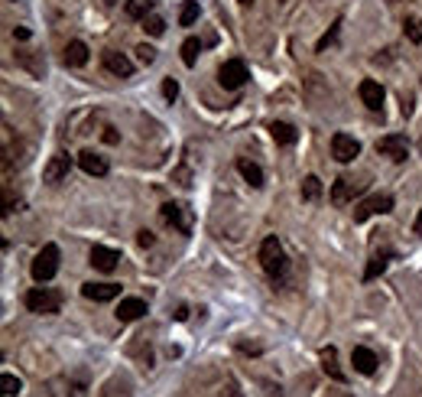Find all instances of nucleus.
<instances>
[{
  "label": "nucleus",
  "mask_w": 422,
  "mask_h": 397,
  "mask_svg": "<svg viewBox=\"0 0 422 397\" xmlns=\"http://www.w3.org/2000/svg\"><path fill=\"white\" fill-rule=\"evenodd\" d=\"M260 264H264V270L270 274V277H283L286 274V251L273 235L260 245Z\"/></svg>",
  "instance_id": "1"
},
{
  "label": "nucleus",
  "mask_w": 422,
  "mask_h": 397,
  "mask_svg": "<svg viewBox=\"0 0 422 397\" xmlns=\"http://www.w3.org/2000/svg\"><path fill=\"white\" fill-rule=\"evenodd\" d=\"M23 303H26V310H30V312L49 316V312H59L62 297H59L55 290H49V287H36V290H30L26 297H23Z\"/></svg>",
  "instance_id": "2"
},
{
  "label": "nucleus",
  "mask_w": 422,
  "mask_h": 397,
  "mask_svg": "<svg viewBox=\"0 0 422 397\" xmlns=\"http://www.w3.org/2000/svg\"><path fill=\"white\" fill-rule=\"evenodd\" d=\"M55 270H59V247L46 245L39 254H36V261H33V277L39 280V283H46V280L55 277Z\"/></svg>",
  "instance_id": "3"
},
{
  "label": "nucleus",
  "mask_w": 422,
  "mask_h": 397,
  "mask_svg": "<svg viewBox=\"0 0 422 397\" xmlns=\"http://www.w3.org/2000/svg\"><path fill=\"white\" fill-rule=\"evenodd\" d=\"M247 65L241 62V59H228V62L221 65V72H218V82H221L228 91H237V88L247 82Z\"/></svg>",
  "instance_id": "4"
},
{
  "label": "nucleus",
  "mask_w": 422,
  "mask_h": 397,
  "mask_svg": "<svg viewBox=\"0 0 422 397\" xmlns=\"http://www.w3.org/2000/svg\"><path fill=\"white\" fill-rule=\"evenodd\" d=\"M393 212V195H370L354 209V222H367L370 215H387Z\"/></svg>",
  "instance_id": "5"
},
{
  "label": "nucleus",
  "mask_w": 422,
  "mask_h": 397,
  "mask_svg": "<svg viewBox=\"0 0 422 397\" xmlns=\"http://www.w3.org/2000/svg\"><path fill=\"white\" fill-rule=\"evenodd\" d=\"M377 153H383V157L403 163L406 160V153H410V140L403 137V134H387V137L377 140Z\"/></svg>",
  "instance_id": "6"
},
{
  "label": "nucleus",
  "mask_w": 422,
  "mask_h": 397,
  "mask_svg": "<svg viewBox=\"0 0 422 397\" xmlns=\"http://www.w3.org/2000/svg\"><path fill=\"white\" fill-rule=\"evenodd\" d=\"M358 153H360V143L351 137V134H335V137H331V157H335L338 163H351Z\"/></svg>",
  "instance_id": "7"
},
{
  "label": "nucleus",
  "mask_w": 422,
  "mask_h": 397,
  "mask_svg": "<svg viewBox=\"0 0 422 397\" xmlns=\"http://www.w3.org/2000/svg\"><path fill=\"white\" fill-rule=\"evenodd\" d=\"M159 218H163L169 228H176V231H182V235H189L192 222H189V215H185V209H182V205L166 202L163 209H159Z\"/></svg>",
  "instance_id": "8"
},
{
  "label": "nucleus",
  "mask_w": 422,
  "mask_h": 397,
  "mask_svg": "<svg viewBox=\"0 0 422 397\" xmlns=\"http://www.w3.org/2000/svg\"><path fill=\"white\" fill-rule=\"evenodd\" d=\"M68 170H72V157L59 150L53 160L46 163V170H42V179H46V183H62L65 176H68Z\"/></svg>",
  "instance_id": "9"
},
{
  "label": "nucleus",
  "mask_w": 422,
  "mask_h": 397,
  "mask_svg": "<svg viewBox=\"0 0 422 397\" xmlns=\"http://www.w3.org/2000/svg\"><path fill=\"white\" fill-rule=\"evenodd\" d=\"M82 297L84 300H95V303H111L120 297V283H84Z\"/></svg>",
  "instance_id": "10"
},
{
  "label": "nucleus",
  "mask_w": 422,
  "mask_h": 397,
  "mask_svg": "<svg viewBox=\"0 0 422 397\" xmlns=\"http://www.w3.org/2000/svg\"><path fill=\"white\" fill-rule=\"evenodd\" d=\"M101 59H104V69L111 72V76H117V78H130V76H134V62H130L124 53H114V49H107Z\"/></svg>",
  "instance_id": "11"
},
{
  "label": "nucleus",
  "mask_w": 422,
  "mask_h": 397,
  "mask_svg": "<svg viewBox=\"0 0 422 397\" xmlns=\"http://www.w3.org/2000/svg\"><path fill=\"white\" fill-rule=\"evenodd\" d=\"M88 261H91V267H95V270H101V274H111V270L117 267L120 254H117V251H111V247L95 245V247H91V254H88Z\"/></svg>",
  "instance_id": "12"
},
{
  "label": "nucleus",
  "mask_w": 422,
  "mask_h": 397,
  "mask_svg": "<svg viewBox=\"0 0 422 397\" xmlns=\"http://www.w3.org/2000/svg\"><path fill=\"white\" fill-rule=\"evenodd\" d=\"M358 95L370 111H380V107H383V88H380V82H374V78H364V82H360Z\"/></svg>",
  "instance_id": "13"
},
{
  "label": "nucleus",
  "mask_w": 422,
  "mask_h": 397,
  "mask_svg": "<svg viewBox=\"0 0 422 397\" xmlns=\"http://www.w3.org/2000/svg\"><path fill=\"white\" fill-rule=\"evenodd\" d=\"M358 193H360V183H354V179H348V176H341V179H335V186H331V202L348 205Z\"/></svg>",
  "instance_id": "14"
},
{
  "label": "nucleus",
  "mask_w": 422,
  "mask_h": 397,
  "mask_svg": "<svg viewBox=\"0 0 422 397\" xmlns=\"http://www.w3.org/2000/svg\"><path fill=\"white\" fill-rule=\"evenodd\" d=\"M351 365H354V371H360V375H374L380 362H377V355L370 352V349L358 345V349L351 352Z\"/></svg>",
  "instance_id": "15"
},
{
  "label": "nucleus",
  "mask_w": 422,
  "mask_h": 397,
  "mask_svg": "<svg viewBox=\"0 0 422 397\" xmlns=\"http://www.w3.org/2000/svg\"><path fill=\"white\" fill-rule=\"evenodd\" d=\"M143 312H147V303L140 300V297H127V300H120V306H117V319L134 322V319H140Z\"/></svg>",
  "instance_id": "16"
},
{
  "label": "nucleus",
  "mask_w": 422,
  "mask_h": 397,
  "mask_svg": "<svg viewBox=\"0 0 422 397\" xmlns=\"http://www.w3.org/2000/svg\"><path fill=\"white\" fill-rule=\"evenodd\" d=\"M78 166H82L88 176H107V170H111L104 157H98V153H91V150L78 153Z\"/></svg>",
  "instance_id": "17"
},
{
  "label": "nucleus",
  "mask_w": 422,
  "mask_h": 397,
  "mask_svg": "<svg viewBox=\"0 0 422 397\" xmlns=\"http://www.w3.org/2000/svg\"><path fill=\"white\" fill-rule=\"evenodd\" d=\"M270 134H273V140L279 143V147H293L295 140H299L295 127L293 124H286V121H273V124H270Z\"/></svg>",
  "instance_id": "18"
},
{
  "label": "nucleus",
  "mask_w": 422,
  "mask_h": 397,
  "mask_svg": "<svg viewBox=\"0 0 422 397\" xmlns=\"http://www.w3.org/2000/svg\"><path fill=\"white\" fill-rule=\"evenodd\" d=\"M322 368H325V375L331 378V381H338V385H345V381H348L345 371L338 368V352L335 349H322Z\"/></svg>",
  "instance_id": "19"
},
{
  "label": "nucleus",
  "mask_w": 422,
  "mask_h": 397,
  "mask_svg": "<svg viewBox=\"0 0 422 397\" xmlns=\"http://www.w3.org/2000/svg\"><path fill=\"white\" fill-rule=\"evenodd\" d=\"M65 62L75 65V69H82V65L88 62V46H84L82 39H72V43L65 46Z\"/></svg>",
  "instance_id": "20"
},
{
  "label": "nucleus",
  "mask_w": 422,
  "mask_h": 397,
  "mask_svg": "<svg viewBox=\"0 0 422 397\" xmlns=\"http://www.w3.org/2000/svg\"><path fill=\"white\" fill-rule=\"evenodd\" d=\"M393 258V251H380V254H374L367 264V270H364V280H377L383 270H387V264H390Z\"/></svg>",
  "instance_id": "21"
},
{
  "label": "nucleus",
  "mask_w": 422,
  "mask_h": 397,
  "mask_svg": "<svg viewBox=\"0 0 422 397\" xmlns=\"http://www.w3.org/2000/svg\"><path fill=\"white\" fill-rule=\"evenodd\" d=\"M237 170H241V176L253 186V189H260V186H264V170H260L257 163H250V160H237Z\"/></svg>",
  "instance_id": "22"
},
{
  "label": "nucleus",
  "mask_w": 422,
  "mask_h": 397,
  "mask_svg": "<svg viewBox=\"0 0 422 397\" xmlns=\"http://www.w3.org/2000/svg\"><path fill=\"white\" fill-rule=\"evenodd\" d=\"M127 17H130V20H147L149 13H153V0H127Z\"/></svg>",
  "instance_id": "23"
},
{
  "label": "nucleus",
  "mask_w": 422,
  "mask_h": 397,
  "mask_svg": "<svg viewBox=\"0 0 422 397\" xmlns=\"http://www.w3.org/2000/svg\"><path fill=\"white\" fill-rule=\"evenodd\" d=\"M318 195H322V183H318V176H306V179H302V199H306V202H315Z\"/></svg>",
  "instance_id": "24"
},
{
  "label": "nucleus",
  "mask_w": 422,
  "mask_h": 397,
  "mask_svg": "<svg viewBox=\"0 0 422 397\" xmlns=\"http://www.w3.org/2000/svg\"><path fill=\"white\" fill-rule=\"evenodd\" d=\"M195 20H199V0H185L179 10V23L182 26H192Z\"/></svg>",
  "instance_id": "25"
},
{
  "label": "nucleus",
  "mask_w": 422,
  "mask_h": 397,
  "mask_svg": "<svg viewBox=\"0 0 422 397\" xmlns=\"http://www.w3.org/2000/svg\"><path fill=\"white\" fill-rule=\"evenodd\" d=\"M199 53H201V43H199V39H185V43H182V62H185V65H195V62H199Z\"/></svg>",
  "instance_id": "26"
},
{
  "label": "nucleus",
  "mask_w": 422,
  "mask_h": 397,
  "mask_svg": "<svg viewBox=\"0 0 422 397\" xmlns=\"http://www.w3.org/2000/svg\"><path fill=\"white\" fill-rule=\"evenodd\" d=\"M403 33H406L410 43H422V20L419 17H410V20L403 23Z\"/></svg>",
  "instance_id": "27"
},
{
  "label": "nucleus",
  "mask_w": 422,
  "mask_h": 397,
  "mask_svg": "<svg viewBox=\"0 0 422 397\" xmlns=\"http://www.w3.org/2000/svg\"><path fill=\"white\" fill-rule=\"evenodd\" d=\"M143 30H147L149 36H163V30H166V23H163V17H159V13H149L147 20H143Z\"/></svg>",
  "instance_id": "28"
},
{
  "label": "nucleus",
  "mask_w": 422,
  "mask_h": 397,
  "mask_svg": "<svg viewBox=\"0 0 422 397\" xmlns=\"http://www.w3.org/2000/svg\"><path fill=\"white\" fill-rule=\"evenodd\" d=\"M0 385H3V394H7V397H17V394H20V378L3 375V378H0Z\"/></svg>",
  "instance_id": "29"
},
{
  "label": "nucleus",
  "mask_w": 422,
  "mask_h": 397,
  "mask_svg": "<svg viewBox=\"0 0 422 397\" xmlns=\"http://www.w3.org/2000/svg\"><path fill=\"white\" fill-rule=\"evenodd\" d=\"M338 26H341V23H335V26H331V30H328L325 36L318 39V53H325L328 46H331V43H335V39H338Z\"/></svg>",
  "instance_id": "30"
},
{
  "label": "nucleus",
  "mask_w": 422,
  "mask_h": 397,
  "mask_svg": "<svg viewBox=\"0 0 422 397\" xmlns=\"http://www.w3.org/2000/svg\"><path fill=\"white\" fill-rule=\"evenodd\" d=\"M163 95H166L169 101H176V98H179V82H176V78H166V82H163Z\"/></svg>",
  "instance_id": "31"
},
{
  "label": "nucleus",
  "mask_w": 422,
  "mask_h": 397,
  "mask_svg": "<svg viewBox=\"0 0 422 397\" xmlns=\"http://www.w3.org/2000/svg\"><path fill=\"white\" fill-rule=\"evenodd\" d=\"M137 59H140V62H143V65H149V62H153V59H156V49L143 43V46H140V49H137Z\"/></svg>",
  "instance_id": "32"
},
{
  "label": "nucleus",
  "mask_w": 422,
  "mask_h": 397,
  "mask_svg": "<svg viewBox=\"0 0 422 397\" xmlns=\"http://www.w3.org/2000/svg\"><path fill=\"white\" fill-rule=\"evenodd\" d=\"M153 241H156V238H153V231H147V228L137 235V245L140 247H153Z\"/></svg>",
  "instance_id": "33"
},
{
  "label": "nucleus",
  "mask_w": 422,
  "mask_h": 397,
  "mask_svg": "<svg viewBox=\"0 0 422 397\" xmlns=\"http://www.w3.org/2000/svg\"><path fill=\"white\" fill-rule=\"evenodd\" d=\"M13 36H17V39H30V30H26V26H20V30H13Z\"/></svg>",
  "instance_id": "34"
},
{
  "label": "nucleus",
  "mask_w": 422,
  "mask_h": 397,
  "mask_svg": "<svg viewBox=\"0 0 422 397\" xmlns=\"http://www.w3.org/2000/svg\"><path fill=\"white\" fill-rule=\"evenodd\" d=\"M412 228H416V235H422V212L416 215V225H412Z\"/></svg>",
  "instance_id": "35"
},
{
  "label": "nucleus",
  "mask_w": 422,
  "mask_h": 397,
  "mask_svg": "<svg viewBox=\"0 0 422 397\" xmlns=\"http://www.w3.org/2000/svg\"><path fill=\"white\" fill-rule=\"evenodd\" d=\"M241 3H244V7H250V3H253V0H241Z\"/></svg>",
  "instance_id": "36"
}]
</instances>
